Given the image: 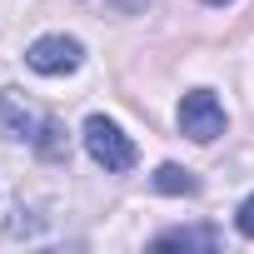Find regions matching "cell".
<instances>
[{"mask_svg":"<svg viewBox=\"0 0 254 254\" xmlns=\"http://www.w3.org/2000/svg\"><path fill=\"white\" fill-rule=\"evenodd\" d=\"M0 135L15 140V145H35L45 160H60L65 155V130L50 115L30 110L20 100V90H0Z\"/></svg>","mask_w":254,"mask_h":254,"instance_id":"1","label":"cell"},{"mask_svg":"<svg viewBox=\"0 0 254 254\" xmlns=\"http://www.w3.org/2000/svg\"><path fill=\"white\" fill-rule=\"evenodd\" d=\"M80 140H85V155H90L105 175H130V170H135V160H140L135 140L125 135L110 115H90V120L80 125Z\"/></svg>","mask_w":254,"mask_h":254,"instance_id":"2","label":"cell"},{"mask_svg":"<svg viewBox=\"0 0 254 254\" xmlns=\"http://www.w3.org/2000/svg\"><path fill=\"white\" fill-rule=\"evenodd\" d=\"M180 135H190L194 145H209L224 135V105L214 100V90H190L180 100Z\"/></svg>","mask_w":254,"mask_h":254,"instance_id":"3","label":"cell"},{"mask_svg":"<svg viewBox=\"0 0 254 254\" xmlns=\"http://www.w3.org/2000/svg\"><path fill=\"white\" fill-rule=\"evenodd\" d=\"M25 65L35 75H75L85 65V45L75 35H40L30 50H25Z\"/></svg>","mask_w":254,"mask_h":254,"instance_id":"4","label":"cell"},{"mask_svg":"<svg viewBox=\"0 0 254 254\" xmlns=\"http://www.w3.org/2000/svg\"><path fill=\"white\" fill-rule=\"evenodd\" d=\"M155 249H219V229L209 224H175L155 234Z\"/></svg>","mask_w":254,"mask_h":254,"instance_id":"5","label":"cell"},{"mask_svg":"<svg viewBox=\"0 0 254 254\" xmlns=\"http://www.w3.org/2000/svg\"><path fill=\"white\" fill-rule=\"evenodd\" d=\"M150 185H155L160 194H199V175L185 170V165H160V170L150 175Z\"/></svg>","mask_w":254,"mask_h":254,"instance_id":"6","label":"cell"},{"mask_svg":"<svg viewBox=\"0 0 254 254\" xmlns=\"http://www.w3.org/2000/svg\"><path fill=\"white\" fill-rule=\"evenodd\" d=\"M234 229H239L244 239H254V194H249V199L234 209Z\"/></svg>","mask_w":254,"mask_h":254,"instance_id":"7","label":"cell"},{"mask_svg":"<svg viewBox=\"0 0 254 254\" xmlns=\"http://www.w3.org/2000/svg\"><path fill=\"white\" fill-rule=\"evenodd\" d=\"M204 5H229V0H204Z\"/></svg>","mask_w":254,"mask_h":254,"instance_id":"8","label":"cell"}]
</instances>
